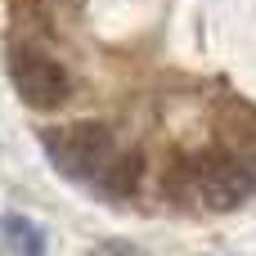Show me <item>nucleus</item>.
<instances>
[{
    "label": "nucleus",
    "mask_w": 256,
    "mask_h": 256,
    "mask_svg": "<svg viewBox=\"0 0 256 256\" xmlns=\"http://www.w3.org/2000/svg\"><path fill=\"white\" fill-rule=\"evenodd\" d=\"M40 148H45V158H50V166L58 176L94 184L104 176V166L112 162L117 140H112V130L104 122H72V126L40 130Z\"/></svg>",
    "instance_id": "f257e3e1"
},
{
    "label": "nucleus",
    "mask_w": 256,
    "mask_h": 256,
    "mask_svg": "<svg viewBox=\"0 0 256 256\" xmlns=\"http://www.w3.org/2000/svg\"><path fill=\"white\" fill-rule=\"evenodd\" d=\"M9 86L18 90V99L36 112H54L58 104H68L72 94V76L68 68L45 54V50H32V45H14L9 54Z\"/></svg>",
    "instance_id": "f03ea898"
},
{
    "label": "nucleus",
    "mask_w": 256,
    "mask_h": 256,
    "mask_svg": "<svg viewBox=\"0 0 256 256\" xmlns=\"http://www.w3.org/2000/svg\"><path fill=\"white\" fill-rule=\"evenodd\" d=\"M140 176H144V162H140V153H112V162L104 166V176H99L94 184H99V194H104V198L122 202V198H130V194H135Z\"/></svg>",
    "instance_id": "7ed1b4c3"
},
{
    "label": "nucleus",
    "mask_w": 256,
    "mask_h": 256,
    "mask_svg": "<svg viewBox=\"0 0 256 256\" xmlns=\"http://www.w3.org/2000/svg\"><path fill=\"white\" fill-rule=\"evenodd\" d=\"M4 248L9 256H45V230L32 216H4Z\"/></svg>",
    "instance_id": "20e7f679"
},
{
    "label": "nucleus",
    "mask_w": 256,
    "mask_h": 256,
    "mask_svg": "<svg viewBox=\"0 0 256 256\" xmlns=\"http://www.w3.org/2000/svg\"><path fill=\"white\" fill-rule=\"evenodd\" d=\"M220 148L234 153V162L252 176V184H256V130H252V126H230L225 140H220Z\"/></svg>",
    "instance_id": "39448f33"
},
{
    "label": "nucleus",
    "mask_w": 256,
    "mask_h": 256,
    "mask_svg": "<svg viewBox=\"0 0 256 256\" xmlns=\"http://www.w3.org/2000/svg\"><path fill=\"white\" fill-rule=\"evenodd\" d=\"M90 256H144V248H135L126 238H104V243L90 248Z\"/></svg>",
    "instance_id": "423d86ee"
}]
</instances>
